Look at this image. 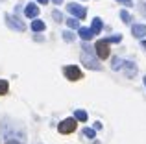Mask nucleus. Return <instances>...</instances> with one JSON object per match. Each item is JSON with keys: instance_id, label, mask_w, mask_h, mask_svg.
Returning <instances> with one entry per match:
<instances>
[{"instance_id": "obj_4", "label": "nucleus", "mask_w": 146, "mask_h": 144, "mask_svg": "<svg viewBox=\"0 0 146 144\" xmlns=\"http://www.w3.org/2000/svg\"><path fill=\"white\" fill-rule=\"evenodd\" d=\"M6 24L9 26L11 30H15V32H24L26 30L24 22H22L19 17H15V15H6Z\"/></svg>"}, {"instance_id": "obj_16", "label": "nucleus", "mask_w": 146, "mask_h": 144, "mask_svg": "<svg viewBox=\"0 0 146 144\" xmlns=\"http://www.w3.org/2000/svg\"><path fill=\"white\" fill-rule=\"evenodd\" d=\"M120 17H122V20H124L126 24H129V22H131V15H129L128 11H120Z\"/></svg>"}, {"instance_id": "obj_22", "label": "nucleus", "mask_w": 146, "mask_h": 144, "mask_svg": "<svg viewBox=\"0 0 146 144\" xmlns=\"http://www.w3.org/2000/svg\"><path fill=\"white\" fill-rule=\"evenodd\" d=\"M6 144H22L21 141H13V139H9V141H6Z\"/></svg>"}, {"instance_id": "obj_24", "label": "nucleus", "mask_w": 146, "mask_h": 144, "mask_svg": "<svg viewBox=\"0 0 146 144\" xmlns=\"http://www.w3.org/2000/svg\"><path fill=\"white\" fill-rule=\"evenodd\" d=\"M37 2H41V4H48L50 0H37Z\"/></svg>"}, {"instance_id": "obj_10", "label": "nucleus", "mask_w": 146, "mask_h": 144, "mask_svg": "<svg viewBox=\"0 0 146 144\" xmlns=\"http://www.w3.org/2000/svg\"><path fill=\"white\" fill-rule=\"evenodd\" d=\"M80 37H82L83 41H91L94 37V33H93L91 28H80Z\"/></svg>"}, {"instance_id": "obj_13", "label": "nucleus", "mask_w": 146, "mask_h": 144, "mask_svg": "<svg viewBox=\"0 0 146 144\" xmlns=\"http://www.w3.org/2000/svg\"><path fill=\"white\" fill-rule=\"evenodd\" d=\"M74 118H76V120H82V122H85V120H87V113L82 111V109H78V111L74 113Z\"/></svg>"}, {"instance_id": "obj_12", "label": "nucleus", "mask_w": 146, "mask_h": 144, "mask_svg": "<svg viewBox=\"0 0 146 144\" xmlns=\"http://www.w3.org/2000/svg\"><path fill=\"white\" fill-rule=\"evenodd\" d=\"M44 28H46V26H44L43 20H33L32 22V30H33V32H43Z\"/></svg>"}, {"instance_id": "obj_18", "label": "nucleus", "mask_w": 146, "mask_h": 144, "mask_svg": "<svg viewBox=\"0 0 146 144\" xmlns=\"http://www.w3.org/2000/svg\"><path fill=\"white\" fill-rule=\"evenodd\" d=\"M83 135H85V137H89V139H94V129H91V127H85V129H83Z\"/></svg>"}, {"instance_id": "obj_15", "label": "nucleus", "mask_w": 146, "mask_h": 144, "mask_svg": "<svg viewBox=\"0 0 146 144\" xmlns=\"http://www.w3.org/2000/svg\"><path fill=\"white\" fill-rule=\"evenodd\" d=\"M7 89H9V85H7V81H6V79H0V96L7 92Z\"/></svg>"}, {"instance_id": "obj_9", "label": "nucleus", "mask_w": 146, "mask_h": 144, "mask_svg": "<svg viewBox=\"0 0 146 144\" xmlns=\"http://www.w3.org/2000/svg\"><path fill=\"white\" fill-rule=\"evenodd\" d=\"M131 33H133L135 37H139V39H141V37L146 35V26H144V24H133Z\"/></svg>"}, {"instance_id": "obj_17", "label": "nucleus", "mask_w": 146, "mask_h": 144, "mask_svg": "<svg viewBox=\"0 0 146 144\" xmlns=\"http://www.w3.org/2000/svg\"><path fill=\"white\" fill-rule=\"evenodd\" d=\"M120 65H124V63H122V59H118V57H115V59H113V63H111V67H113L115 70L120 69Z\"/></svg>"}, {"instance_id": "obj_3", "label": "nucleus", "mask_w": 146, "mask_h": 144, "mask_svg": "<svg viewBox=\"0 0 146 144\" xmlns=\"http://www.w3.org/2000/svg\"><path fill=\"white\" fill-rule=\"evenodd\" d=\"M76 122H78L76 118H65L63 122H59L57 129H59V133L68 135V133H72V131H76Z\"/></svg>"}, {"instance_id": "obj_19", "label": "nucleus", "mask_w": 146, "mask_h": 144, "mask_svg": "<svg viewBox=\"0 0 146 144\" xmlns=\"http://www.w3.org/2000/svg\"><path fill=\"white\" fill-rule=\"evenodd\" d=\"M63 39L68 41V43H72V41H74V35H72L70 32H65V33H63Z\"/></svg>"}, {"instance_id": "obj_26", "label": "nucleus", "mask_w": 146, "mask_h": 144, "mask_svg": "<svg viewBox=\"0 0 146 144\" xmlns=\"http://www.w3.org/2000/svg\"><path fill=\"white\" fill-rule=\"evenodd\" d=\"M141 44H143V48L146 50V41H143V43H141Z\"/></svg>"}, {"instance_id": "obj_25", "label": "nucleus", "mask_w": 146, "mask_h": 144, "mask_svg": "<svg viewBox=\"0 0 146 144\" xmlns=\"http://www.w3.org/2000/svg\"><path fill=\"white\" fill-rule=\"evenodd\" d=\"M52 2H54V4H61V2H63V0H52Z\"/></svg>"}, {"instance_id": "obj_23", "label": "nucleus", "mask_w": 146, "mask_h": 144, "mask_svg": "<svg viewBox=\"0 0 146 144\" xmlns=\"http://www.w3.org/2000/svg\"><path fill=\"white\" fill-rule=\"evenodd\" d=\"M118 2H122V4H126V6H131V0H118Z\"/></svg>"}, {"instance_id": "obj_7", "label": "nucleus", "mask_w": 146, "mask_h": 144, "mask_svg": "<svg viewBox=\"0 0 146 144\" xmlns=\"http://www.w3.org/2000/svg\"><path fill=\"white\" fill-rule=\"evenodd\" d=\"M124 72H126V76H128V78H133V76L137 74V65L133 61H124Z\"/></svg>"}, {"instance_id": "obj_8", "label": "nucleus", "mask_w": 146, "mask_h": 144, "mask_svg": "<svg viewBox=\"0 0 146 144\" xmlns=\"http://www.w3.org/2000/svg\"><path fill=\"white\" fill-rule=\"evenodd\" d=\"M24 15L30 17V18H35L37 15H39V7H37V4H28L26 9H24Z\"/></svg>"}, {"instance_id": "obj_20", "label": "nucleus", "mask_w": 146, "mask_h": 144, "mask_svg": "<svg viewBox=\"0 0 146 144\" xmlns=\"http://www.w3.org/2000/svg\"><path fill=\"white\" fill-rule=\"evenodd\" d=\"M52 17H54V20H56V22H61V20H63V17H61V13H59V11H54V13H52Z\"/></svg>"}, {"instance_id": "obj_14", "label": "nucleus", "mask_w": 146, "mask_h": 144, "mask_svg": "<svg viewBox=\"0 0 146 144\" xmlns=\"http://www.w3.org/2000/svg\"><path fill=\"white\" fill-rule=\"evenodd\" d=\"M67 26L68 28H78L80 30V22H78V18H67Z\"/></svg>"}, {"instance_id": "obj_1", "label": "nucleus", "mask_w": 146, "mask_h": 144, "mask_svg": "<svg viewBox=\"0 0 146 144\" xmlns=\"http://www.w3.org/2000/svg\"><path fill=\"white\" fill-rule=\"evenodd\" d=\"M82 63L91 70H100L102 65L96 61V52H94L93 46L89 44H83V52H82Z\"/></svg>"}, {"instance_id": "obj_5", "label": "nucleus", "mask_w": 146, "mask_h": 144, "mask_svg": "<svg viewBox=\"0 0 146 144\" xmlns=\"http://www.w3.org/2000/svg\"><path fill=\"white\" fill-rule=\"evenodd\" d=\"M67 11H68V13H72L76 18H85V15H87V9H85V7H82L80 4H68Z\"/></svg>"}, {"instance_id": "obj_6", "label": "nucleus", "mask_w": 146, "mask_h": 144, "mask_svg": "<svg viewBox=\"0 0 146 144\" xmlns=\"http://www.w3.org/2000/svg\"><path fill=\"white\" fill-rule=\"evenodd\" d=\"M63 72H65V76H67V78L70 79V81H76V79H80V78H82V70H80L78 67H74V65L65 67Z\"/></svg>"}, {"instance_id": "obj_2", "label": "nucleus", "mask_w": 146, "mask_h": 144, "mask_svg": "<svg viewBox=\"0 0 146 144\" xmlns=\"http://www.w3.org/2000/svg\"><path fill=\"white\" fill-rule=\"evenodd\" d=\"M94 52H96V55L100 59H107L109 57V41L107 39L98 41V43L94 44Z\"/></svg>"}, {"instance_id": "obj_21", "label": "nucleus", "mask_w": 146, "mask_h": 144, "mask_svg": "<svg viewBox=\"0 0 146 144\" xmlns=\"http://www.w3.org/2000/svg\"><path fill=\"white\" fill-rule=\"evenodd\" d=\"M120 39H122L120 35H113V37H109L107 41H109V43H120Z\"/></svg>"}, {"instance_id": "obj_11", "label": "nucleus", "mask_w": 146, "mask_h": 144, "mask_svg": "<svg viewBox=\"0 0 146 144\" xmlns=\"http://www.w3.org/2000/svg\"><path fill=\"white\" fill-rule=\"evenodd\" d=\"M102 28H104V22H102V18H94V20H93V26H91V30H93V33H94V35H96V33H100V32H102Z\"/></svg>"}, {"instance_id": "obj_27", "label": "nucleus", "mask_w": 146, "mask_h": 144, "mask_svg": "<svg viewBox=\"0 0 146 144\" xmlns=\"http://www.w3.org/2000/svg\"><path fill=\"white\" fill-rule=\"evenodd\" d=\"M144 85H146V76H144Z\"/></svg>"}]
</instances>
